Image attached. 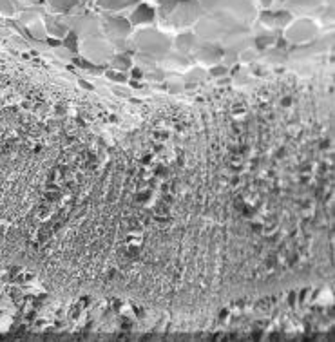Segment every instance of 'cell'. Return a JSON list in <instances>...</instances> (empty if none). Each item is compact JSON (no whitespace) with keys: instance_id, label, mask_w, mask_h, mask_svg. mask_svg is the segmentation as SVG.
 I'll use <instances>...</instances> for the list:
<instances>
[{"instance_id":"cell-16","label":"cell","mask_w":335,"mask_h":342,"mask_svg":"<svg viewBox=\"0 0 335 342\" xmlns=\"http://www.w3.org/2000/svg\"><path fill=\"white\" fill-rule=\"evenodd\" d=\"M133 76H134V78H141V76H143V71H141V69H133Z\"/></svg>"},{"instance_id":"cell-15","label":"cell","mask_w":335,"mask_h":342,"mask_svg":"<svg viewBox=\"0 0 335 342\" xmlns=\"http://www.w3.org/2000/svg\"><path fill=\"white\" fill-rule=\"evenodd\" d=\"M227 73V67H214V69L210 71L212 76H221V74Z\"/></svg>"},{"instance_id":"cell-7","label":"cell","mask_w":335,"mask_h":342,"mask_svg":"<svg viewBox=\"0 0 335 342\" xmlns=\"http://www.w3.org/2000/svg\"><path fill=\"white\" fill-rule=\"evenodd\" d=\"M198 58L205 64H214L221 58V49L216 46H210V44H203L198 49Z\"/></svg>"},{"instance_id":"cell-13","label":"cell","mask_w":335,"mask_h":342,"mask_svg":"<svg viewBox=\"0 0 335 342\" xmlns=\"http://www.w3.org/2000/svg\"><path fill=\"white\" fill-rule=\"evenodd\" d=\"M112 67H116V69H129L131 67V60H129L127 56H116L114 60H112Z\"/></svg>"},{"instance_id":"cell-9","label":"cell","mask_w":335,"mask_h":342,"mask_svg":"<svg viewBox=\"0 0 335 342\" xmlns=\"http://www.w3.org/2000/svg\"><path fill=\"white\" fill-rule=\"evenodd\" d=\"M192 44H196V38L192 37V35H181V37L178 38V49L179 51H194V49H198V46H192Z\"/></svg>"},{"instance_id":"cell-8","label":"cell","mask_w":335,"mask_h":342,"mask_svg":"<svg viewBox=\"0 0 335 342\" xmlns=\"http://www.w3.org/2000/svg\"><path fill=\"white\" fill-rule=\"evenodd\" d=\"M134 2H136V0H98V4L107 9H121L134 4Z\"/></svg>"},{"instance_id":"cell-18","label":"cell","mask_w":335,"mask_h":342,"mask_svg":"<svg viewBox=\"0 0 335 342\" xmlns=\"http://www.w3.org/2000/svg\"><path fill=\"white\" fill-rule=\"evenodd\" d=\"M261 2H263V6H270V2H272V0H261Z\"/></svg>"},{"instance_id":"cell-10","label":"cell","mask_w":335,"mask_h":342,"mask_svg":"<svg viewBox=\"0 0 335 342\" xmlns=\"http://www.w3.org/2000/svg\"><path fill=\"white\" fill-rule=\"evenodd\" d=\"M76 38H78V35L73 33V31H71V33H67L66 38H64V47H66V49H69L71 53H76V51H80V46L76 44Z\"/></svg>"},{"instance_id":"cell-12","label":"cell","mask_w":335,"mask_h":342,"mask_svg":"<svg viewBox=\"0 0 335 342\" xmlns=\"http://www.w3.org/2000/svg\"><path fill=\"white\" fill-rule=\"evenodd\" d=\"M49 4H53L60 11H67L76 4V0H49Z\"/></svg>"},{"instance_id":"cell-3","label":"cell","mask_w":335,"mask_h":342,"mask_svg":"<svg viewBox=\"0 0 335 342\" xmlns=\"http://www.w3.org/2000/svg\"><path fill=\"white\" fill-rule=\"evenodd\" d=\"M199 13H201V9L196 2H181V4H176L170 15H174V24L176 25H187L194 22L199 17Z\"/></svg>"},{"instance_id":"cell-2","label":"cell","mask_w":335,"mask_h":342,"mask_svg":"<svg viewBox=\"0 0 335 342\" xmlns=\"http://www.w3.org/2000/svg\"><path fill=\"white\" fill-rule=\"evenodd\" d=\"M83 54H85V60H93V62H105L109 56H111V46L107 42L100 40V38H87L83 42Z\"/></svg>"},{"instance_id":"cell-5","label":"cell","mask_w":335,"mask_h":342,"mask_svg":"<svg viewBox=\"0 0 335 342\" xmlns=\"http://www.w3.org/2000/svg\"><path fill=\"white\" fill-rule=\"evenodd\" d=\"M131 33V24L124 18L111 17L107 18V35L111 38H124Z\"/></svg>"},{"instance_id":"cell-17","label":"cell","mask_w":335,"mask_h":342,"mask_svg":"<svg viewBox=\"0 0 335 342\" xmlns=\"http://www.w3.org/2000/svg\"><path fill=\"white\" fill-rule=\"evenodd\" d=\"M80 85H83V87H85V89H93V85H91V83L83 82V80H80Z\"/></svg>"},{"instance_id":"cell-6","label":"cell","mask_w":335,"mask_h":342,"mask_svg":"<svg viewBox=\"0 0 335 342\" xmlns=\"http://www.w3.org/2000/svg\"><path fill=\"white\" fill-rule=\"evenodd\" d=\"M154 20V9L149 8L147 4H140L136 9L133 11V17H131V22L134 25H141V24H149V22Z\"/></svg>"},{"instance_id":"cell-11","label":"cell","mask_w":335,"mask_h":342,"mask_svg":"<svg viewBox=\"0 0 335 342\" xmlns=\"http://www.w3.org/2000/svg\"><path fill=\"white\" fill-rule=\"evenodd\" d=\"M47 31L49 33H53L54 37H66L67 35V29H66V25L64 24H58V22H54V20H49L47 22Z\"/></svg>"},{"instance_id":"cell-14","label":"cell","mask_w":335,"mask_h":342,"mask_svg":"<svg viewBox=\"0 0 335 342\" xmlns=\"http://www.w3.org/2000/svg\"><path fill=\"white\" fill-rule=\"evenodd\" d=\"M107 78L109 80H114V82H125V74L124 73H118V71H107Z\"/></svg>"},{"instance_id":"cell-1","label":"cell","mask_w":335,"mask_h":342,"mask_svg":"<svg viewBox=\"0 0 335 342\" xmlns=\"http://www.w3.org/2000/svg\"><path fill=\"white\" fill-rule=\"evenodd\" d=\"M136 44L140 46V49L143 51V53L150 54V56L167 53L170 47L169 38L163 37V35L158 33V31H141L136 37Z\"/></svg>"},{"instance_id":"cell-4","label":"cell","mask_w":335,"mask_h":342,"mask_svg":"<svg viewBox=\"0 0 335 342\" xmlns=\"http://www.w3.org/2000/svg\"><path fill=\"white\" fill-rule=\"evenodd\" d=\"M314 33H315V25L312 24V22L301 20L288 31V38L294 40L295 44H301V42L304 40H310V38L314 37Z\"/></svg>"}]
</instances>
